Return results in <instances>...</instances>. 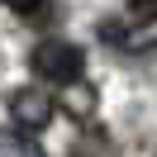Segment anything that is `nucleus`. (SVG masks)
Returning <instances> with one entry per match:
<instances>
[{
    "instance_id": "6",
    "label": "nucleus",
    "mask_w": 157,
    "mask_h": 157,
    "mask_svg": "<svg viewBox=\"0 0 157 157\" xmlns=\"http://www.w3.org/2000/svg\"><path fill=\"white\" fill-rule=\"evenodd\" d=\"M157 14V0H128V19H152Z\"/></svg>"
},
{
    "instance_id": "5",
    "label": "nucleus",
    "mask_w": 157,
    "mask_h": 157,
    "mask_svg": "<svg viewBox=\"0 0 157 157\" xmlns=\"http://www.w3.org/2000/svg\"><path fill=\"white\" fill-rule=\"evenodd\" d=\"M0 157H48L24 128H0Z\"/></svg>"
},
{
    "instance_id": "2",
    "label": "nucleus",
    "mask_w": 157,
    "mask_h": 157,
    "mask_svg": "<svg viewBox=\"0 0 157 157\" xmlns=\"http://www.w3.org/2000/svg\"><path fill=\"white\" fill-rule=\"evenodd\" d=\"M52 95L48 90H38V86H24V90H14L10 95V119L24 128V133H38V128H48L52 124Z\"/></svg>"
},
{
    "instance_id": "7",
    "label": "nucleus",
    "mask_w": 157,
    "mask_h": 157,
    "mask_svg": "<svg viewBox=\"0 0 157 157\" xmlns=\"http://www.w3.org/2000/svg\"><path fill=\"white\" fill-rule=\"evenodd\" d=\"M5 5H10V10H19V14H33V10H43L48 0H5Z\"/></svg>"
},
{
    "instance_id": "4",
    "label": "nucleus",
    "mask_w": 157,
    "mask_h": 157,
    "mask_svg": "<svg viewBox=\"0 0 157 157\" xmlns=\"http://www.w3.org/2000/svg\"><path fill=\"white\" fill-rule=\"evenodd\" d=\"M62 109H67L71 119H90L95 114V90H90L86 81H71V86L62 90Z\"/></svg>"
},
{
    "instance_id": "1",
    "label": "nucleus",
    "mask_w": 157,
    "mask_h": 157,
    "mask_svg": "<svg viewBox=\"0 0 157 157\" xmlns=\"http://www.w3.org/2000/svg\"><path fill=\"white\" fill-rule=\"evenodd\" d=\"M29 67H33V76H43V81H57V86H71V81H81V71H86V52L76 48V43H38L33 48V57H29Z\"/></svg>"
},
{
    "instance_id": "3",
    "label": "nucleus",
    "mask_w": 157,
    "mask_h": 157,
    "mask_svg": "<svg viewBox=\"0 0 157 157\" xmlns=\"http://www.w3.org/2000/svg\"><path fill=\"white\" fill-rule=\"evenodd\" d=\"M100 38L105 43H114V48H124V52H152L157 48V14L152 19H105L100 24Z\"/></svg>"
}]
</instances>
